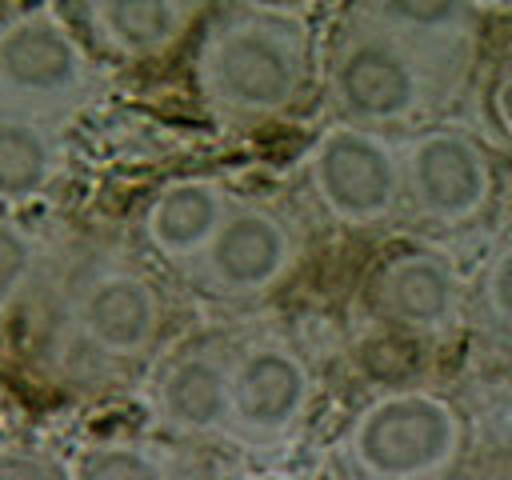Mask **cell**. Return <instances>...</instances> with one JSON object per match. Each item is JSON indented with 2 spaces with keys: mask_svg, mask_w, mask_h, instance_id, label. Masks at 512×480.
<instances>
[{
  "mask_svg": "<svg viewBox=\"0 0 512 480\" xmlns=\"http://www.w3.org/2000/svg\"><path fill=\"white\" fill-rule=\"evenodd\" d=\"M316 80L312 28L296 12L236 4L212 20L196 52V92L228 128L292 112Z\"/></svg>",
  "mask_w": 512,
  "mask_h": 480,
  "instance_id": "obj_1",
  "label": "cell"
},
{
  "mask_svg": "<svg viewBox=\"0 0 512 480\" xmlns=\"http://www.w3.org/2000/svg\"><path fill=\"white\" fill-rule=\"evenodd\" d=\"M460 68L368 20L344 16L324 56V100L332 120L376 132L408 128L456 92Z\"/></svg>",
  "mask_w": 512,
  "mask_h": 480,
  "instance_id": "obj_2",
  "label": "cell"
},
{
  "mask_svg": "<svg viewBox=\"0 0 512 480\" xmlns=\"http://www.w3.org/2000/svg\"><path fill=\"white\" fill-rule=\"evenodd\" d=\"M468 424L432 388H388L364 400L332 444V480H448Z\"/></svg>",
  "mask_w": 512,
  "mask_h": 480,
  "instance_id": "obj_3",
  "label": "cell"
},
{
  "mask_svg": "<svg viewBox=\"0 0 512 480\" xmlns=\"http://www.w3.org/2000/svg\"><path fill=\"white\" fill-rule=\"evenodd\" d=\"M100 88L96 60L52 8L0 20V104L44 120H72Z\"/></svg>",
  "mask_w": 512,
  "mask_h": 480,
  "instance_id": "obj_4",
  "label": "cell"
},
{
  "mask_svg": "<svg viewBox=\"0 0 512 480\" xmlns=\"http://www.w3.org/2000/svg\"><path fill=\"white\" fill-rule=\"evenodd\" d=\"M296 220L268 200H232L208 248L180 272L192 292L216 304H256L300 264Z\"/></svg>",
  "mask_w": 512,
  "mask_h": 480,
  "instance_id": "obj_5",
  "label": "cell"
},
{
  "mask_svg": "<svg viewBox=\"0 0 512 480\" xmlns=\"http://www.w3.org/2000/svg\"><path fill=\"white\" fill-rule=\"evenodd\" d=\"M308 188L340 228H376L404 208L400 144L388 132L332 120L308 148Z\"/></svg>",
  "mask_w": 512,
  "mask_h": 480,
  "instance_id": "obj_6",
  "label": "cell"
},
{
  "mask_svg": "<svg viewBox=\"0 0 512 480\" xmlns=\"http://www.w3.org/2000/svg\"><path fill=\"white\" fill-rule=\"evenodd\" d=\"M312 400H316V372L308 356L276 332L252 336L232 348L224 440L248 452L284 448L304 428Z\"/></svg>",
  "mask_w": 512,
  "mask_h": 480,
  "instance_id": "obj_7",
  "label": "cell"
},
{
  "mask_svg": "<svg viewBox=\"0 0 512 480\" xmlns=\"http://www.w3.org/2000/svg\"><path fill=\"white\" fill-rule=\"evenodd\" d=\"M68 328L104 364H144L164 332V296L132 260L100 256L68 288Z\"/></svg>",
  "mask_w": 512,
  "mask_h": 480,
  "instance_id": "obj_8",
  "label": "cell"
},
{
  "mask_svg": "<svg viewBox=\"0 0 512 480\" xmlns=\"http://www.w3.org/2000/svg\"><path fill=\"white\" fill-rule=\"evenodd\" d=\"M404 208L432 228H464L480 220L496 192L492 156L476 132L432 124L400 144Z\"/></svg>",
  "mask_w": 512,
  "mask_h": 480,
  "instance_id": "obj_9",
  "label": "cell"
},
{
  "mask_svg": "<svg viewBox=\"0 0 512 480\" xmlns=\"http://www.w3.org/2000/svg\"><path fill=\"white\" fill-rule=\"evenodd\" d=\"M232 388V344L192 340L168 352L148 384V404L176 440H224Z\"/></svg>",
  "mask_w": 512,
  "mask_h": 480,
  "instance_id": "obj_10",
  "label": "cell"
},
{
  "mask_svg": "<svg viewBox=\"0 0 512 480\" xmlns=\"http://www.w3.org/2000/svg\"><path fill=\"white\" fill-rule=\"evenodd\" d=\"M372 304L392 328L440 340L464 312V280L444 248H404L376 272Z\"/></svg>",
  "mask_w": 512,
  "mask_h": 480,
  "instance_id": "obj_11",
  "label": "cell"
},
{
  "mask_svg": "<svg viewBox=\"0 0 512 480\" xmlns=\"http://www.w3.org/2000/svg\"><path fill=\"white\" fill-rule=\"evenodd\" d=\"M232 192L216 176H180L168 180L144 208L140 232L144 244L176 272H184L216 236L220 220L232 208Z\"/></svg>",
  "mask_w": 512,
  "mask_h": 480,
  "instance_id": "obj_12",
  "label": "cell"
},
{
  "mask_svg": "<svg viewBox=\"0 0 512 480\" xmlns=\"http://www.w3.org/2000/svg\"><path fill=\"white\" fill-rule=\"evenodd\" d=\"M92 44L124 64L164 56L188 28L200 0H76Z\"/></svg>",
  "mask_w": 512,
  "mask_h": 480,
  "instance_id": "obj_13",
  "label": "cell"
},
{
  "mask_svg": "<svg viewBox=\"0 0 512 480\" xmlns=\"http://www.w3.org/2000/svg\"><path fill=\"white\" fill-rule=\"evenodd\" d=\"M64 124L0 104V208H24L48 196L64 172Z\"/></svg>",
  "mask_w": 512,
  "mask_h": 480,
  "instance_id": "obj_14",
  "label": "cell"
},
{
  "mask_svg": "<svg viewBox=\"0 0 512 480\" xmlns=\"http://www.w3.org/2000/svg\"><path fill=\"white\" fill-rule=\"evenodd\" d=\"M348 16L464 64L480 32V0H352Z\"/></svg>",
  "mask_w": 512,
  "mask_h": 480,
  "instance_id": "obj_15",
  "label": "cell"
},
{
  "mask_svg": "<svg viewBox=\"0 0 512 480\" xmlns=\"http://www.w3.org/2000/svg\"><path fill=\"white\" fill-rule=\"evenodd\" d=\"M68 480H208V472L176 444L144 436H100L72 452Z\"/></svg>",
  "mask_w": 512,
  "mask_h": 480,
  "instance_id": "obj_16",
  "label": "cell"
},
{
  "mask_svg": "<svg viewBox=\"0 0 512 480\" xmlns=\"http://www.w3.org/2000/svg\"><path fill=\"white\" fill-rule=\"evenodd\" d=\"M472 316L488 348L512 360V244H504L476 276L472 288Z\"/></svg>",
  "mask_w": 512,
  "mask_h": 480,
  "instance_id": "obj_17",
  "label": "cell"
},
{
  "mask_svg": "<svg viewBox=\"0 0 512 480\" xmlns=\"http://www.w3.org/2000/svg\"><path fill=\"white\" fill-rule=\"evenodd\" d=\"M44 260V244L0 208V320L24 300Z\"/></svg>",
  "mask_w": 512,
  "mask_h": 480,
  "instance_id": "obj_18",
  "label": "cell"
},
{
  "mask_svg": "<svg viewBox=\"0 0 512 480\" xmlns=\"http://www.w3.org/2000/svg\"><path fill=\"white\" fill-rule=\"evenodd\" d=\"M0 480H68V472L40 448H0Z\"/></svg>",
  "mask_w": 512,
  "mask_h": 480,
  "instance_id": "obj_19",
  "label": "cell"
},
{
  "mask_svg": "<svg viewBox=\"0 0 512 480\" xmlns=\"http://www.w3.org/2000/svg\"><path fill=\"white\" fill-rule=\"evenodd\" d=\"M488 104H492L496 128L504 132V140H512V64L496 72V80H492V92H488Z\"/></svg>",
  "mask_w": 512,
  "mask_h": 480,
  "instance_id": "obj_20",
  "label": "cell"
},
{
  "mask_svg": "<svg viewBox=\"0 0 512 480\" xmlns=\"http://www.w3.org/2000/svg\"><path fill=\"white\" fill-rule=\"evenodd\" d=\"M240 4H248V8H268V12H304L312 0H240Z\"/></svg>",
  "mask_w": 512,
  "mask_h": 480,
  "instance_id": "obj_21",
  "label": "cell"
},
{
  "mask_svg": "<svg viewBox=\"0 0 512 480\" xmlns=\"http://www.w3.org/2000/svg\"><path fill=\"white\" fill-rule=\"evenodd\" d=\"M236 480H300L292 472H276V468H256V472H240Z\"/></svg>",
  "mask_w": 512,
  "mask_h": 480,
  "instance_id": "obj_22",
  "label": "cell"
},
{
  "mask_svg": "<svg viewBox=\"0 0 512 480\" xmlns=\"http://www.w3.org/2000/svg\"><path fill=\"white\" fill-rule=\"evenodd\" d=\"M476 480H512V464H496V468H488V472H480Z\"/></svg>",
  "mask_w": 512,
  "mask_h": 480,
  "instance_id": "obj_23",
  "label": "cell"
}]
</instances>
